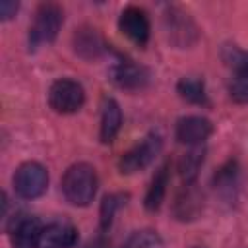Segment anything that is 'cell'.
<instances>
[{
    "instance_id": "4",
    "label": "cell",
    "mask_w": 248,
    "mask_h": 248,
    "mask_svg": "<svg viewBox=\"0 0 248 248\" xmlns=\"http://www.w3.org/2000/svg\"><path fill=\"white\" fill-rule=\"evenodd\" d=\"M161 147H163V138L157 132L147 134L140 143H136L132 149H128L120 157V161H118L120 172L122 174H134V172L143 170L159 155Z\"/></svg>"
},
{
    "instance_id": "23",
    "label": "cell",
    "mask_w": 248,
    "mask_h": 248,
    "mask_svg": "<svg viewBox=\"0 0 248 248\" xmlns=\"http://www.w3.org/2000/svg\"><path fill=\"white\" fill-rule=\"evenodd\" d=\"M192 248H203V246H192Z\"/></svg>"
},
{
    "instance_id": "22",
    "label": "cell",
    "mask_w": 248,
    "mask_h": 248,
    "mask_svg": "<svg viewBox=\"0 0 248 248\" xmlns=\"http://www.w3.org/2000/svg\"><path fill=\"white\" fill-rule=\"evenodd\" d=\"M17 8H19V4L17 2H14V0H2L0 2V19H12L14 16H16V12H17Z\"/></svg>"
},
{
    "instance_id": "7",
    "label": "cell",
    "mask_w": 248,
    "mask_h": 248,
    "mask_svg": "<svg viewBox=\"0 0 248 248\" xmlns=\"http://www.w3.org/2000/svg\"><path fill=\"white\" fill-rule=\"evenodd\" d=\"M8 232L12 236L14 248H39L43 225L37 217L17 213L8 223Z\"/></svg>"
},
{
    "instance_id": "2",
    "label": "cell",
    "mask_w": 248,
    "mask_h": 248,
    "mask_svg": "<svg viewBox=\"0 0 248 248\" xmlns=\"http://www.w3.org/2000/svg\"><path fill=\"white\" fill-rule=\"evenodd\" d=\"M62 19L64 16L58 4L43 2L35 12L33 25L29 27V46L37 48L43 43H52L60 31Z\"/></svg>"
},
{
    "instance_id": "11",
    "label": "cell",
    "mask_w": 248,
    "mask_h": 248,
    "mask_svg": "<svg viewBox=\"0 0 248 248\" xmlns=\"http://www.w3.org/2000/svg\"><path fill=\"white\" fill-rule=\"evenodd\" d=\"M203 209V196L194 182H184L180 192L174 198L172 213L178 221H194Z\"/></svg>"
},
{
    "instance_id": "15",
    "label": "cell",
    "mask_w": 248,
    "mask_h": 248,
    "mask_svg": "<svg viewBox=\"0 0 248 248\" xmlns=\"http://www.w3.org/2000/svg\"><path fill=\"white\" fill-rule=\"evenodd\" d=\"M120 126H122V110H120V105L107 97L103 101V110H101V141L103 143H110L116 134L120 132Z\"/></svg>"
},
{
    "instance_id": "3",
    "label": "cell",
    "mask_w": 248,
    "mask_h": 248,
    "mask_svg": "<svg viewBox=\"0 0 248 248\" xmlns=\"http://www.w3.org/2000/svg\"><path fill=\"white\" fill-rule=\"evenodd\" d=\"M163 27L170 45L178 48H188L198 39V27L190 14L178 6H169L163 14Z\"/></svg>"
},
{
    "instance_id": "16",
    "label": "cell",
    "mask_w": 248,
    "mask_h": 248,
    "mask_svg": "<svg viewBox=\"0 0 248 248\" xmlns=\"http://www.w3.org/2000/svg\"><path fill=\"white\" fill-rule=\"evenodd\" d=\"M203 157H205V149L202 145H196V147H190L178 161V174L184 182H194L196 176H198V170L203 163Z\"/></svg>"
},
{
    "instance_id": "5",
    "label": "cell",
    "mask_w": 248,
    "mask_h": 248,
    "mask_svg": "<svg viewBox=\"0 0 248 248\" xmlns=\"http://www.w3.org/2000/svg\"><path fill=\"white\" fill-rule=\"evenodd\" d=\"M48 186V172L37 161L21 163L14 174V190L23 200H33L45 194Z\"/></svg>"
},
{
    "instance_id": "8",
    "label": "cell",
    "mask_w": 248,
    "mask_h": 248,
    "mask_svg": "<svg viewBox=\"0 0 248 248\" xmlns=\"http://www.w3.org/2000/svg\"><path fill=\"white\" fill-rule=\"evenodd\" d=\"M118 29L132 43H136L138 46H143L151 33V25H149V17H147L145 10H141L138 6L124 8L118 17Z\"/></svg>"
},
{
    "instance_id": "24",
    "label": "cell",
    "mask_w": 248,
    "mask_h": 248,
    "mask_svg": "<svg viewBox=\"0 0 248 248\" xmlns=\"http://www.w3.org/2000/svg\"><path fill=\"white\" fill-rule=\"evenodd\" d=\"M91 248H103V246H91Z\"/></svg>"
},
{
    "instance_id": "17",
    "label": "cell",
    "mask_w": 248,
    "mask_h": 248,
    "mask_svg": "<svg viewBox=\"0 0 248 248\" xmlns=\"http://www.w3.org/2000/svg\"><path fill=\"white\" fill-rule=\"evenodd\" d=\"M176 91L178 95L192 103V105H207V93H205V85L202 79L198 78H182L176 83Z\"/></svg>"
},
{
    "instance_id": "6",
    "label": "cell",
    "mask_w": 248,
    "mask_h": 248,
    "mask_svg": "<svg viewBox=\"0 0 248 248\" xmlns=\"http://www.w3.org/2000/svg\"><path fill=\"white\" fill-rule=\"evenodd\" d=\"M83 101H85L83 87L76 79H70V78L56 79L48 89V105L54 112H60V114L78 112Z\"/></svg>"
},
{
    "instance_id": "10",
    "label": "cell",
    "mask_w": 248,
    "mask_h": 248,
    "mask_svg": "<svg viewBox=\"0 0 248 248\" xmlns=\"http://www.w3.org/2000/svg\"><path fill=\"white\" fill-rule=\"evenodd\" d=\"M213 132V124L203 116H184L176 122L174 136L180 143L196 147L202 145Z\"/></svg>"
},
{
    "instance_id": "12",
    "label": "cell",
    "mask_w": 248,
    "mask_h": 248,
    "mask_svg": "<svg viewBox=\"0 0 248 248\" xmlns=\"http://www.w3.org/2000/svg\"><path fill=\"white\" fill-rule=\"evenodd\" d=\"M78 242V231L68 221H52L43 227L39 248H72Z\"/></svg>"
},
{
    "instance_id": "20",
    "label": "cell",
    "mask_w": 248,
    "mask_h": 248,
    "mask_svg": "<svg viewBox=\"0 0 248 248\" xmlns=\"http://www.w3.org/2000/svg\"><path fill=\"white\" fill-rule=\"evenodd\" d=\"M229 95L232 101L248 105V70L246 72H232L229 83Z\"/></svg>"
},
{
    "instance_id": "19",
    "label": "cell",
    "mask_w": 248,
    "mask_h": 248,
    "mask_svg": "<svg viewBox=\"0 0 248 248\" xmlns=\"http://www.w3.org/2000/svg\"><path fill=\"white\" fill-rule=\"evenodd\" d=\"M213 180H215V188H217L219 192L231 194L232 188L236 186V180H238V165H236V161H227V163L217 170V174H215Z\"/></svg>"
},
{
    "instance_id": "18",
    "label": "cell",
    "mask_w": 248,
    "mask_h": 248,
    "mask_svg": "<svg viewBox=\"0 0 248 248\" xmlns=\"http://www.w3.org/2000/svg\"><path fill=\"white\" fill-rule=\"evenodd\" d=\"M126 200H128V194H122V192L107 194L103 198L101 209H99V225H101V231H108L110 229L116 211L126 203Z\"/></svg>"
},
{
    "instance_id": "1",
    "label": "cell",
    "mask_w": 248,
    "mask_h": 248,
    "mask_svg": "<svg viewBox=\"0 0 248 248\" xmlns=\"http://www.w3.org/2000/svg\"><path fill=\"white\" fill-rule=\"evenodd\" d=\"M99 188L97 172L87 163H76L68 167L62 176V194L64 198L78 207H85L93 202Z\"/></svg>"
},
{
    "instance_id": "21",
    "label": "cell",
    "mask_w": 248,
    "mask_h": 248,
    "mask_svg": "<svg viewBox=\"0 0 248 248\" xmlns=\"http://www.w3.org/2000/svg\"><path fill=\"white\" fill-rule=\"evenodd\" d=\"M161 238L155 231L143 229V231H136L124 244V248H161Z\"/></svg>"
},
{
    "instance_id": "14",
    "label": "cell",
    "mask_w": 248,
    "mask_h": 248,
    "mask_svg": "<svg viewBox=\"0 0 248 248\" xmlns=\"http://www.w3.org/2000/svg\"><path fill=\"white\" fill-rule=\"evenodd\" d=\"M169 174H170V163L165 161L153 174L151 178V184L145 192V200H143V205L147 211H157L165 200V194H167V186H169Z\"/></svg>"
},
{
    "instance_id": "9",
    "label": "cell",
    "mask_w": 248,
    "mask_h": 248,
    "mask_svg": "<svg viewBox=\"0 0 248 248\" xmlns=\"http://www.w3.org/2000/svg\"><path fill=\"white\" fill-rule=\"evenodd\" d=\"M110 79L120 89L138 91L149 83V72L132 60H120L110 68Z\"/></svg>"
},
{
    "instance_id": "13",
    "label": "cell",
    "mask_w": 248,
    "mask_h": 248,
    "mask_svg": "<svg viewBox=\"0 0 248 248\" xmlns=\"http://www.w3.org/2000/svg\"><path fill=\"white\" fill-rule=\"evenodd\" d=\"M72 43H74L76 54L79 58H83V60L99 58L105 52V46H107L103 37H101V33L95 27H89V25H83V27L76 29Z\"/></svg>"
}]
</instances>
